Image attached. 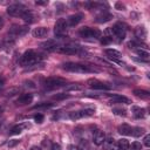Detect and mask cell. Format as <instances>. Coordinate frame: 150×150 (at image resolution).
I'll use <instances>...</instances> for the list:
<instances>
[{
  "label": "cell",
  "instance_id": "cell-26",
  "mask_svg": "<svg viewBox=\"0 0 150 150\" xmlns=\"http://www.w3.org/2000/svg\"><path fill=\"white\" fill-rule=\"evenodd\" d=\"M135 52H136V54H137L142 60H145V61L149 60V52H148L146 49H142V48H139V49H136Z\"/></svg>",
  "mask_w": 150,
  "mask_h": 150
},
{
  "label": "cell",
  "instance_id": "cell-46",
  "mask_svg": "<svg viewBox=\"0 0 150 150\" xmlns=\"http://www.w3.org/2000/svg\"><path fill=\"white\" fill-rule=\"evenodd\" d=\"M114 150H117V149H116V148H114Z\"/></svg>",
  "mask_w": 150,
  "mask_h": 150
},
{
  "label": "cell",
  "instance_id": "cell-22",
  "mask_svg": "<svg viewBox=\"0 0 150 150\" xmlns=\"http://www.w3.org/2000/svg\"><path fill=\"white\" fill-rule=\"evenodd\" d=\"M129 146H130V144H129L128 139H125V138L118 139V141H117V144L115 145V148H116L117 150H128Z\"/></svg>",
  "mask_w": 150,
  "mask_h": 150
},
{
  "label": "cell",
  "instance_id": "cell-38",
  "mask_svg": "<svg viewBox=\"0 0 150 150\" xmlns=\"http://www.w3.org/2000/svg\"><path fill=\"white\" fill-rule=\"evenodd\" d=\"M4 87H5V81H4L2 77H0V94H1L2 90H4Z\"/></svg>",
  "mask_w": 150,
  "mask_h": 150
},
{
  "label": "cell",
  "instance_id": "cell-32",
  "mask_svg": "<svg viewBox=\"0 0 150 150\" xmlns=\"http://www.w3.org/2000/svg\"><path fill=\"white\" fill-rule=\"evenodd\" d=\"M112 112L114 114H116V115H120V116H125L127 114V111H125V109H123V108H114L112 109Z\"/></svg>",
  "mask_w": 150,
  "mask_h": 150
},
{
  "label": "cell",
  "instance_id": "cell-19",
  "mask_svg": "<svg viewBox=\"0 0 150 150\" xmlns=\"http://www.w3.org/2000/svg\"><path fill=\"white\" fill-rule=\"evenodd\" d=\"M132 93L135 96H137L142 100H149V97H150V93L148 90H144V89H135Z\"/></svg>",
  "mask_w": 150,
  "mask_h": 150
},
{
  "label": "cell",
  "instance_id": "cell-1",
  "mask_svg": "<svg viewBox=\"0 0 150 150\" xmlns=\"http://www.w3.org/2000/svg\"><path fill=\"white\" fill-rule=\"evenodd\" d=\"M62 68L67 71L71 73H80V74H87V73H98L100 69L96 68L93 64H86V63H79V62H66L62 64Z\"/></svg>",
  "mask_w": 150,
  "mask_h": 150
},
{
  "label": "cell",
  "instance_id": "cell-45",
  "mask_svg": "<svg viewBox=\"0 0 150 150\" xmlns=\"http://www.w3.org/2000/svg\"><path fill=\"white\" fill-rule=\"evenodd\" d=\"M2 110H4V108H2V107H1V105H0V114H1V112H2Z\"/></svg>",
  "mask_w": 150,
  "mask_h": 150
},
{
  "label": "cell",
  "instance_id": "cell-30",
  "mask_svg": "<svg viewBox=\"0 0 150 150\" xmlns=\"http://www.w3.org/2000/svg\"><path fill=\"white\" fill-rule=\"evenodd\" d=\"M69 95L68 94H64V93H60V94H56L53 96V100H56V101H61V100H66L68 98Z\"/></svg>",
  "mask_w": 150,
  "mask_h": 150
},
{
  "label": "cell",
  "instance_id": "cell-8",
  "mask_svg": "<svg viewBox=\"0 0 150 150\" xmlns=\"http://www.w3.org/2000/svg\"><path fill=\"white\" fill-rule=\"evenodd\" d=\"M94 112H95V109H93V108H86V109H81V110H77V111L69 112V118L75 121V120H79V118L91 116V115H94Z\"/></svg>",
  "mask_w": 150,
  "mask_h": 150
},
{
  "label": "cell",
  "instance_id": "cell-11",
  "mask_svg": "<svg viewBox=\"0 0 150 150\" xmlns=\"http://www.w3.org/2000/svg\"><path fill=\"white\" fill-rule=\"evenodd\" d=\"M83 16H84V15H83L82 13H75V14L68 16V19L66 20L67 26H68V27H74V26H76L77 23H80V22L82 21Z\"/></svg>",
  "mask_w": 150,
  "mask_h": 150
},
{
  "label": "cell",
  "instance_id": "cell-33",
  "mask_svg": "<svg viewBox=\"0 0 150 150\" xmlns=\"http://www.w3.org/2000/svg\"><path fill=\"white\" fill-rule=\"evenodd\" d=\"M77 149H79V150H89L88 142H87V141H84V139H82V141L80 142V145L77 146Z\"/></svg>",
  "mask_w": 150,
  "mask_h": 150
},
{
  "label": "cell",
  "instance_id": "cell-12",
  "mask_svg": "<svg viewBox=\"0 0 150 150\" xmlns=\"http://www.w3.org/2000/svg\"><path fill=\"white\" fill-rule=\"evenodd\" d=\"M32 101H33V94H30V93H26V94L20 95V96L16 98L15 103L19 104V105H25V104H29Z\"/></svg>",
  "mask_w": 150,
  "mask_h": 150
},
{
  "label": "cell",
  "instance_id": "cell-4",
  "mask_svg": "<svg viewBox=\"0 0 150 150\" xmlns=\"http://www.w3.org/2000/svg\"><path fill=\"white\" fill-rule=\"evenodd\" d=\"M66 83L67 81L64 79L59 77V76H52V77H47L43 81V87L46 89H56V88L66 86Z\"/></svg>",
  "mask_w": 150,
  "mask_h": 150
},
{
  "label": "cell",
  "instance_id": "cell-40",
  "mask_svg": "<svg viewBox=\"0 0 150 150\" xmlns=\"http://www.w3.org/2000/svg\"><path fill=\"white\" fill-rule=\"evenodd\" d=\"M116 8H120V11H121V9L123 11V9H124V5H121L120 2H117V4H116Z\"/></svg>",
  "mask_w": 150,
  "mask_h": 150
},
{
  "label": "cell",
  "instance_id": "cell-13",
  "mask_svg": "<svg viewBox=\"0 0 150 150\" xmlns=\"http://www.w3.org/2000/svg\"><path fill=\"white\" fill-rule=\"evenodd\" d=\"M110 96V102L111 103H124V104H130L131 100L122 96V95H109Z\"/></svg>",
  "mask_w": 150,
  "mask_h": 150
},
{
  "label": "cell",
  "instance_id": "cell-5",
  "mask_svg": "<svg viewBox=\"0 0 150 150\" xmlns=\"http://www.w3.org/2000/svg\"><path fill=\"white\" fill-rule=\"evenodd\" d=\"M28 11L29 9L22 4H13L7 7V13L11 16H15V18H22Z\"/></svg>",
  "mask_w": 150,
  "mask_h": 150
},
{
  "label": "cell",
  "instance_id": "cell-17",
  "mask_svg": "<svg viewBox=\"0 0 150 150\" xmlns=\"http://www.w3.org/2000/svg\"><path fill=\"white\" fill-rule=\"evenodd\" d=\"M104 138H105V135H104V132L101 131V130L95 131L94 135H93V139H94V143H95L96 145H101V144L103 143Z\"/></svg>",
  "mask_w": 150,
  "mask_h": 150
},
{
  "label": "cell",
  "instance_id": "cell-29",
  "mask_svg": "<svg viewBox=\"0 0 150 150\" xmlns=\"http://www.w3.org/2000/svg\"><path fill=\"white\" fill-rule=\"evenodd\" d=\"M82 89V86L79 84V83H73V84H69V86H66V90L70 91V90H81Z\"/></svg>",
  "mask_w": 150,
  "mask_h": 150
},
{
  "label": "cell",
  "instance_id": "cell-20",
  "mask_svg": "<svg viewBox=\"0 0 150 150\" xmlns=\"http://www.w3.org/2000/svg\"><path fill=\"white\" fill-rule=\"evenodd\" d=\"M103 150H114L115 148V141L112 137H107L103 141Z\"/></svg>",
  "mask_w": 150,
  "mask_h": 150
},
{
  "label": "cell",
  "instance_id": "cell-34",
  "mask_svg": "<svg viewBox=\"0 0 150 150\" xmlns=\"http://www.w3.org/2000/svg\"><path fill=\"white\" fill-rule=\"evenodd\" d=\"M130 150H142V144L139 142H134L131 146H129Z\"/></svg>",
  "mask_w": 150,
  "mask_h": 150
},
{
  "label": "cell",
  "instance_id": "cell-42",
  "mask_svg": "<svg viewBox=\"0 0 150 150\" xmlns=\"http://www.w3.org/2000/svg\"><path fill=\"white\" fill-rule=\"evenodd\" d=\"M35 4H36V5H47V4H48V1H38V0H36V1H35Z\"/></svg>",
  "mask_w": 150,
  "mask_h": 150
},
{
  "label": "cell",
  "instance_id": "cell-36",
  "mask_svg": "<svg viewBox=\"0 0 150 150\" xmlns=\"http://www.w3.org/2000/svg\"><path fill=\"white\" fill-rule=\"evenodd\" d=\"M143 143H144V145H145L146 148L150 146V135H145V137H144V139H143Z\"/></svg>",
  "mask_w": 150,
  "mask_h": 150
},
{
  "label": "cell",
  "instance_id": "cell-44",
  "mask_svg": "<svg viewBox=\"0 0 150 150\" xmlns=\"http://www.w3.org/2000/svg\"><path fill=\"white\" fill-rule=\"evenodd\" d=\"M30 150H41V149H40L39 146H32V148H30Z\"/></svg>",
  "mask_w": 150,
  "mask_h": 150
},
{
  "label": "cell",
  "instance_id": "cell-37",
  "mask_svg": "<svg viewBox=\"0 0 150 150\" xmlns=\"http://www.w3.org/2000/svg\"><path fill=\"white\" fill-rule=\"evenodd\" d=\"M50 150H61V146L57 143H53L52 146H50Z\"/></svg>",
  "mask_w": 150,
  "mask_h": 150
},
{
  "label": "cell",
  "instance_id": "cell-6",
  "mask_svg": "<svg viewBox=\"0 0 150 150\" xmlns=\"http://www.w3.org/2000/svg\"><path fill=\"white\" fill-rule=\"evenodd\" d=\"M28 27L27 26H21V25H14L9 30H8V38L14 40L18 38H21L28 33Z\"/></svg>",
  "mask_w": 150,
  "mask_h": 150
},
{
  "label": "cell",
  "instance_id": "cell-25",
  "mask_svg": "<svg viewBox=\"0 0 150 150\" xmlns=\"http://www.w3.org/2000/svg\"><path fill=\"white\" fill-rule=\"evenodd\" d=\"M131 127L129 125V124H122V125H120L118 127V132L121 134V135H125V136H129V135H131Z\"/></svg>",
  "mask_w": 150,
  "mask_h": 150
},
{
  "label": "cell",
  "instance_id": "cell-18",
  "mask_svg": "<svg viewBox=\"0 0 150 150\" xmlns=\"http://www.w3.org/2000/svg\"><path fill=\"white\" fill-rule=\"evenodd\" d=\"M30 125L28 124V123H21V124H18V125H15V127H13L12 128V130H11V135H19L20 132H22V130L23 129H26V128H29Z\"/></svg>",
  "mask_w": 150,
  "mask_h": 150
},
{
  "label": "cell",
  "instance_id": "cell-2",
  "mask_svg": "<svg viewBox=\"0 0 150 150\" xmlns=\"http://www.w3.org/2000/svg\"><path fill=\"white\" fill-rule=\"evenodd\" d=\"M42 60V55L36 53L35 50H27L22 54V56L20 57V64L22 67H29V66H35L38 64L40 61Z\"/></svg>",
  "mask_w": 150,
  "mask_h": 150
},
{
  "label": "cell",
  "instance_id": "cell-31",
  "mask_svg": "<svg viewBox=\"0 0 150 150\" xmlns=\"http://www.w3.org/2000/svg\"><path fill=\"white\" fill-rule=\"evenodd\" d=\"M53 105V103H47V102H42V103H38V104H35L34 107H33V109H41V108H49V107H52Z\"/></svg>",
  "mask_w": 150,
  "mask_h": 150
},
{
  "label": "cell",
  "instance_id": "cell-47",
  "mask_svg": "<svg viewBox=\"0 0 150 150\" xmlns=\"http://www.w3.org/2000/svg\"><path fill=\"white\" fill-rule=\"evenodd\" d=\"M0 125H1V123H0Z\"/></svg>",
  "mask_w": 150,
  "mask_h": 150
},
{
  "label": "cell",
  "instance_id": "cell-15",
  "mask_svg": "<svg viewBox=\"0 0 150 150\" xmlns=\"http://www.w3.org/2000/svg\"><path fill=\"white\" fill-rule=\"evenodd\" d=\"M59 46H60V45H59L55 40H47L46 42H42V43H41V47H42L43 49L52 50V52H55Z\"/></svg>",
  "mask_w": 150,
  "mask_h": 150
},
{
  "label": "cell",
  "instance_id": "cell-28",
  "mask_svg": "<svg viewBox=\"0 0 150 150\" xmlns=\"http://www.w3.org/2000/svg\"><path fill=\"white\" fill-rule=\"evenodd\" d=\"M22 20H23L26 23H32V22H34V15H33V13H32L30 11H28V12L22 16Z\"/></svg>",
  "mask_w": 150,
  "mask_h": 150
},
{
  "label": "cell",
  "instance_id": "cell-41",
  "mask_svg": "<svg viewBox=\"0 0 150 150\" xmlns=\"http://www.w3.org/2000/svg\"><path fill=\"white\" fill-rule=\"evenodd\" d=\"M18 143H19V141H18V139H13V142L8 143V145H9V146H13V145H15V144H18Z\"/></svg>",
  "mask_w": 150,
  "mask_h": 150
},
{
  "label": "cell",
  "instance_id": "cell-24",
  "mask_svg": "<svg viewBox=\"0 0 150 150\" xmlns=\"http://www.w3.org/2000/svg\"><path fill=\"white\" fill-rule=\"evenodd\" d=\"M132 114L135 118H143L145 116V109L139 107H132Z\"/></svg>",
  "mask_w": 150,
  "mask_h": 150
},
{
  "label": "cell",
  "instance_id": "cell-16",
  "mask_svg": "<svg viewBox=\"0 0 150 150\" xmlns=\"http://www.w3.org/2000/svg\"><path fill=\"white\" fill-rule=\"evenodd\" d=\"M112 19V15L110 13H108L107 11H103L101 14H98L96 16V22L98 23H103V22H107V21H110Z\"/></svg>",
  "mask_w": 150,
  "mask_h": 150
},
{
  "label": "cell",
  "instance_id": "cell-7",
  "mask_svg": "<svg viewBox=\"0 0 150 150\" xmlns=\"http://www.w3.org/2000/svg\"><path fill=\"white\" fill-rule=\"evenodd\" d=\"M79 34L81 38L83 39H100L101 38V32L96 28H91V27H82L79 30Z\"/></svg>",
  "mask_w": 150,
  "mask_h": 150
},
{
  "label": "cell",
  "instance_id": "cell-35",
  "mask_svg": "<svg viewBox=\"0 0 150 150\" xmlns=\"http://www.w3.org/2000/svg\"><path fill=\"white\" fill-rule=\"evenodd\" d=\"M33 118L35 120V122H38V123H42L43 120H45V116H43L42 114H36V115L33 116Z\"/></svg>",
  "mask_w": 150,
  "mask_h": 150
},
{
  "label": "cell",
  "instance_id": "cell-10",
  "mask_svg": "<svg viewBox=\"0 0 150 150\" xmlns=\"http://www.w3.org/2000/svg\"><path fill=\"white\" fill-rule=\"evenodd\" d=\"M87 83L91 89H96V90H109V89H111V86L109 83L98 81L96 79H90V80H88Z\"/></svg>",
  "mask_w": 150,
  "mask_h": 150
},
{
  "label": "cell",
  "instance_id": "cell-14",
  "mask_svg": "<svg viewBox=\"0 0 150 150\" xmlns=\"http://www.w3.org/2000/svg\"><path fill=\"white\" fill-rule=\"evenodd\" d=\"M48 28H46V27H38V28H34L33 29V32H32V34H33V36L34 38H38V39H40V38H46L47 35H48Z\"/></svg>",
  "mask_w": 150,
  "mask_h": 150
},
{
  "label": "cell",
  "instance_id": "cell-21",
  "mask_svg": "<svg viewBox=\"0 0 150 150\" xmlns=\"http://www.w3.org/2000/svg\"><path fill=\"white\" fill-rule=\"evenodd\" d=\"M114 41V38H112V35H111V32H110V28H108L107 30H105V34L102 36V39H101V43L102 45H109V43H111Z\"/></svg>",
  "mask_w": 150,
  "mask_h": 150
},
{
  "label": "cell",
  "instance_id": "cell-23",
  "mask_svg": "<svg viewBox=\"0 0 150 150\" xmlns=\"http://www.w3.org/2000/svg\"><path fill=\"white\" fill-rule=\"evenodd\" d=\"M135 35H136V38H137L139 41H141V40H145V38H146V30H145V28H144L143 26L137 27L136 30H135Z\"/></svg>",
  "mask_w": 150,
  "mask_h": 150
},
{
  "label": "cell",
  "instance_id": "cell-9",
  "mask_svg": "<svg viewBox=\"0 0 150 150\" xmlns=\"http://www.w3.org/2000/svg\"><path fill=\"white\" fill-rule=\"evenodd\" d=\"M68 26H67V22L64 19H59L55 25H54V33H55V36L56 38H62L67 30Z\"/></svg>",
  "mask_w": 150,
  "mask_h": 150
},
{
  "label": "cell",
  "instance_id": "cell-27",
  "mask_svg": "<svg viewBox=\"0 0 150 150\" xmlns=\"http://www.w3.org/2000/svg\"><path fill=\"white\" fill-rule=\"evenodd\" d=\"M144 131H145V129H144V128L135 127V128H132V129H131V135H132V136H135V137H139V136H142V135L144 134Z\"/></svg>",
  "mask_w": 150,
  "mask_h": 150
},
{
  "label": "cell",
  "instance_id": "cell-39",
  "mask_svg": "<svg viewBox=\"0 0 150 150\" xmlns=\"http://www.w3.org/2000/svg\"><path fill=\"white\" fill-rule=\"evenodd\" d=\"M67 150H79V149H77V146H75V145H68V146H67Z\"/></svg>",
  "mask_w": 150,
  "mask_h": 150
},
{
  "label": "cell",
  "instance_id": "cell-43",
  "mask_svg": "<svg viewBox=\"0 0 150 150\" xmlns=\"http://www.w3.org/2000/svg\"><path fill=\"white\" fill-rule=\"evenodd\" d=\"M2 26H4V19L0 16V29L2 28Z\"/></svg>",
  "mask_w": 150,
  "mask_h": 150
},
{
  "label": "cell",
  "instance_id": "cell-3",
  "mask_svg": "<svg viewBox=\"0 0 150 150\" xmlns=\"http://www.w3.org/2000/svg\"><path fill=\"white\" fill-rule=\"evenodd\" d=\"M110 32H111V35H112L114 40L121 42V41L124 40V38H125L127 28H125V25H123V23H121V22H117V23H115V25L110 28Z\"/></svg>",
  "mask_w": 150,
  "mask_h": 150
}]
</instances>
